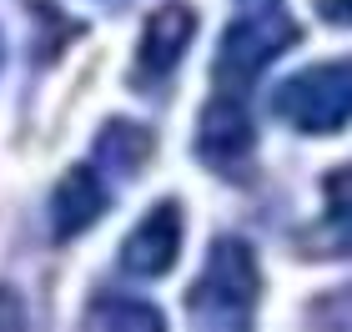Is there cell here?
<instances>
[{"instance_id":"cell-1","label":"cell","mask_w":352,"mask_h":332,"mask_svg":"<svg viewBox=\"0 0 352 332\" xmlns=\"http://www.w3.org/2000/svg\"><path fill=\"white\" fill-rule=\"evenodd\" d=\"M257 292H262V272L247 242L221 236L206 252V267L197 277V287L186 292V312L201 327H247L257 312Z\"/></svg>"},{"instance_id":"cell-2","label":"cell","mask_w":352,"mask_h":332,"mask_svg":"<svg viewBox=\"0 0 352 332\" xmlns=\"http://www.w3.org/2000/svg\"><path fill=\"white\" fill-rule=\"evenodd\" d=\"M272 111L307 136H332L352 121V60H327L287 76L272 96Z\"/></svg>"},{"instance_id":"cell-3","label":"cell","mask_w":352,"mask_h":332,"mask_svg":"<svg viewBox=\"0 0 352 332\" xmlns=\"http://www.w3.org/2000/svg\"><path fill=\"white\" fill-rule=\"evenodd\" d=\"M297 45V25L287 21L282 10H272V5H252L242 21H232L227 25V36H221V51L212 60V76H217V86L221 91H242L257 81V76L277 60L282 51H292Z\"/></svg>"},{"instance_id":"cell-4","label":"cell","mask_w":352,"mask_h":332,"mask_svg":"<svg viewBox=\"0 0 352 332\" xmlns=\"http://www.w3.org/2000/svg\"><path fill=\"white\" fill-rule=\"evenodd\" d=\"M252 146H257V136H252L242 96L236 91H217L197 121V156L217 177H242L252 162Z\"/></svg>"},{"instance_id":"cell-5","label":"cell","mask_w":352,"mask_h":332,"mask_svg":"<svg viewBox=\"0 0 352 332\" xmlns=\"http://www.w3.org/2000/svg\"><path fill=\"white\" fill-rule=\"evenodd\" d=\"M176 252H182V207H176V201H156V207L126 232L121 267L141 282H156L176 267Z\"/></svg>"},{"instance_id":"cell-6","label":"cell","mask_w":352,"mask_h":332,"mask_svg":"<svg viewBox=\"0 0 352 332\" xmlns=\"http://www.w3.org/2000/svg\"><path fill=\"white\" fill-rule=\"evenodd\" d=\"M191 36H197V10L182 5V0H166L146 15L141 25V45H136V81H166V76L182 66V56L191 51Z\"/></svg>"},{"instance_id":"cell-7","label":"cell","mask_w":352,"mask_h":332,"mask_svg":"<svg viewBox=\"0 0 352 332\" xmlns=\"http://www.w3.org/2000/svg\"><path fill=\"white\" fill-rule=\"evenodd\" d=\"M106 181L96 177V166H71L66 177L56 181V192H51V232H56V242H71V236H81L91 232L96 221H101L106 212Z\"/></svg>"},{"instance_id":"cell-8","label":"cell","mask_w":352,"mask_h":332,"mask_svg":"<svg viewBox=\"0 0 352 332\" xmlns=\"http://www.w3.org/2000/svg\"><path fill=\"white\" fill-rule=\"evenodd\" d=\"M322 192L327 217L302 236V247H307V257H342V252H352V166H338L322 181Z\"/></svg>"},{"instance_id":"cell-9","label":"cell","mask_w":352,"mask_h":332,"mask_svg":"<svg viewBox=\"0 0 352 332\" xmlns=\"http://www.w3.org/2000/svg\"><path fill=\"white\" fill-rule=\"evenodd\" d=\"M151 151H156V141H151L146 126H136V121H111L106 131L96 136V156L111 162V171H121V177H136Z\"/></svg>"},{"instance_id":"cell-10","label":"cell","mask_w":352,"mask_h":332,"mask_svg":"<svg viewBox=\"0 0 352 332\" xmlns=\"http://www.w3.org/2000/svg\"><path fill=\"white\" fill-rule=\"evenodd\" d=\"M86 327H111V332H162L166 318L141 297H96L86 307Z\"/></svg>"},{"instance_id":"cell-11","label":"cell","mask_w":352,"mask_h":332,"mask_svg":"<svg viewBox=\"0 0 352 332\" xmlns=\"http://www.w3.org/2000/svg\"><path fill=\"white\" fill-rule=\"evenodd\" d=\"M317 15H322L327 25L352 30V0H317Z\"/></svg>"},{"instance_id":"cell-12","label":"cell","mask_w":352,"mask_h":332,"mask_svg":"<svg viewBox=\"0 0 352 332\" xmlns=\"http://www.w3.org/2000/svg\"><path fill=\"white\" fill-rule=\"evenodd\" d=\"M21 322H25V307L15 302L10 287H0V327H21Z\"/></svg>"},{"instance_id":"cell-13","label":"cell","mask_w":352,"mask_h":332,"mask_svg":"<svg viewBox=\"0 0 352 332\" xmlns=\"http://www.w3.org/2000/svg\"><path fill=\"white\" fill-rule=\"evenodd\" d=\"M242 5H247V10H252V5H277V0H242Z\"/></svg>"}]
</instances>
